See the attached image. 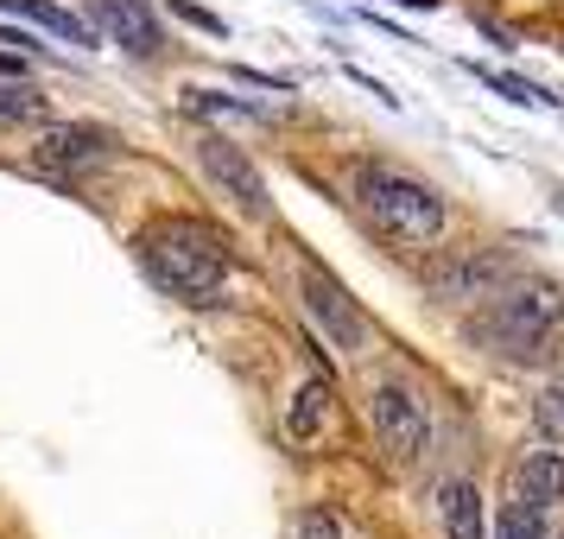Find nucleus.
<instances>
[{"label": "nucleus", "instance_id": "1", "mask_svg": "<svg viewBox=\"0 0 564 539\" xmlns=\"http://www.w3.org/2000/svg\"><path fill=\"white\" fill-rule=\"evenodd\" d=\"M133 248H140V267L153 273V285H165L184 305H209L229 280V241L204 216H153L133 235Z\"/></svg>", "mask_w": 564, "mask_h": 539}, {"label": "nucleus", "instance_id": "2", "mask_svg": "<svg viewBox=\"0 0 564 539\" xmlns=\"http://www.w3.org/2000/svg\"><path fill=\"white\" fill-rule=\"evenodd\" d=\"M356 197H361V209L375 216V229H381L387 241H400V248H425V241L444 235V197H437L425 179H406V172H393V165H361Z\"/></svg>", "mask_w": 564, "mask_h": 539}, {"label": "nucleus", "instance_id": "3", "mask_svg": "<svg viewBox=\"0 0 564 539\" xmlns=\"http://www.w3.org/2000/svg\"><path fill=\"white\" fill-rule=\"evenodd\" d=\"M488 343H501L508 356H552L564 336V292L558 285H520L508 299H495V317L482 324Z\"/></svg>", "mask_w": 564, "mask_h": 539}, {"label": "nucleus", "instance_id": "4", "mask_svg": "<svg viewBox=\"0 0 564 539\" xmlns=\"http://www.w3.org/2000/svg\"><path fill=\"white\" fill-rule=\"evenodd\" d=\"M368 412H375V438H381L387 457L412 463L419 451H425L432 425H425V407H419V394H412V387L381 381V387H375V400H368Z\"/></svg>", "mask_w": 564, "mask_h": 539}, {"label": "nucleus", "instance_id": "5", "mask_svg": "<svg viewBox=\"0 0 564 539\" xmlns=\"http://www.w3.org/2000/svg\"><path fill=\"white\" fill-rule=\"evenodd\" d=\"M108 159H115V133L89 128V121H52L39 140V172H52V179H83Z\"/></svg>", "mask_w": 564, "mask_h": 539}, {"label": "nucleus", "instance_id": "6", "mask_svg": "<svg viewBox=\"0 0 564 539\" xmlns=\"http://www.w3.org/2000/svg\"><path fill=\"white\" fill-rule=\"evenodd\" d=\"M197 165H204V179L216 184V191H223L235 209H248V216H267V209H273V197H267V179H260L254 165H248V153H241V147H229L223 133H204Z\"/></svg>", "mask_w": 564, "mask_h": 539}, {"label": "nucleus", "instance_id": "7", "mask_svg": "<svg viewBox=\"0 0 564 539\" xmlns=\"http://www.w3.org/2000/svg\"><path fill=\"white\" fill-rule=\"evenodd\" d=\"M305 311L324 324V336H330L336 349H361V343H368V317H361L356 299H349L317 260H305Z\"/></svg>", "mask_w": 564, "mask_h": 539}, {"label": "nucleus", "instance_id": "8", "mask_svg": "<svg viewBox=\"0 0 564 539\" xmlns=\"http://www.w3.org/2000/svg\"><path fill=\"white\" fill-rule=\"evenodd\" d=\"M89 13H96V26L133 57H159V45H165V32H159V20H153V0H89Z\"/></svg>", "mask_w": 564, "mask_h": 539}, {"label": "nucleus", "instance_id": "9", "mask_svg": "<svg viewBox=\"0 0 564 539\" xmlns=\"http://www.w3.org/2000/svg\"><path fill=\"white\" fill-rule=\"evenodd\" d=\"M513 488H520V502H533L539 514L564 502V457L558 451H527V463L513 470Z\"/></svg>", "mask_w": 564, "mask_h": 539}, {"label": "nucleus", "instance_id": "10", "mask_svg": "<svg viewBox=\"0 0 564 539\" xmlns=\"http://www.w3.org/2000/svg\"><path fill=\"white\" fill-rule=\"evenodd\" d=\"M0 13H20V20H32L39 32L64 39V45H89V39H96L89 20H77V13H70V7H57V0H0Z\"/></svg>", "mask_w": 564, "mask_h": 539}, {"label": "nucleus", "instance_id": "11", "mask_svg": "<svg viewBox=\"0 0 564 539\" xmlns=\"http://www.w3.org/2000/svg\"><path fill=\"white\" fill-rule=\"evenodd\" d=\"M437 514H444L451 539H482V495H476V483H444L437 488Z\"/></svg>", "mask_w": 564, "mask_h": 539}, {"label": "nucleus", "instance_id": "12", "mask_svg": "<svg viewBox=\"0 0 564 539\" xmlns=\"http://www.w3.org/2000/svg\"><path fill=\"white\" fill-rule=\"evenodd\" d=\"M324 412H330V381H305L299 394H292V412H285V432L299 438H317V425H324Z\"/></svg>", "mask_w": 564, "mask_h": 539}, {"label": "nucleus", "instance_id": "13", "mask_svg": "<svg viewBox=\"0 0 564 539\" xmlns=\"http://www.w3.org/2000/svg\"><path fill=\"white\" fill-rule=\"evenodd\" d=\"M495 273H501V260H457V267L432 273V285L444 292V299H476V292H482Z\"/></svg>", "mask_w": 564, "mask_h": 539}, {"label": "nucleus", "instance_id": "14", "mask_svg": "<svg viewBox=\"0 0 564 539\" xmlns=\"http://www.w3.org/2000/svg\"><path fill=\"white\" fill-rule=\"evenodd\" d=\"M45 96H39V89H32V83H7V89H0V121H45Z\"/></svg>", "mask_w": 564, "mask_h": 539}, {"label": "nucleus", "instance_id": "15", "mask_svg": "<svg viewBox=\"0 0 564 539\" xmlns=\"http://www.w3.org/2000/svg\"><path fill=\"white\" fill-rule=\"evenodd\" d=\"M469 71H476V77H482L488 89H501V96H508V103H552V96H545V89H533V83L508 77V71H488V64H469Z\"/></svg>", "mask_w": 564, "mask_h": 539}, {"label": "nucleus", "instance_id": "16", "mask_svg": "<svg viewBox=\"0 0 564 539\" xmlns=\"http://www.w3.org/2000/svg\"><path fill=\"white\" fill-rule=\"evenodd\" d=\"M501 539H539V508L533 502H513V508L501 514Z\"/></svg>", "mask_w": 564, "mask_h": 539}, {"label": "nucleus", "instance_id": "17", "mask_svg": "<svg viewBox=\"0 0 564 539\" xmlns=\"http://www.w3.org/2000/svg\"><path fill=\"white\" fill-rule=\"evenodd\" d=\"M299 539H343V520L324 514V508H311L305 520H299Z\"/></svg>", "mask_w": 564, "mask_h": 539}, {"label": "nucleus", "instance_id": "18", "mask_svg": "<svg viewBox=\"0 0 564 539\" xmlns=\"http://www.w3.org/2000/svg\"><path fill=\"white\" fill-rule=\"evenodd\" d=\"M178 13L191 20V26H204V32H223V20H216V13H204V7H191V0H178Z\"/></svg>", "mask_w": 564, "mask_h": 539}, {"label": "nucleus", "instance_id": "19", "mask_svg": "<svg viewBox=\"0 0 564 539\" xmlns=\"http://www.w3.org/2000/svg\"><path fill=\"white\" fill-rule=\"evenodd\" d=\"M13 71H20V64H13V57H0V77H13Z\"/></svg>", "mask_w": 564, "mask_h": 539}, {"label": "nucleus", "instance_id": "20", "mask_svg": "<svg viewBox=\"0 0 564 539\" xmlns=\"http://www.w3.org/2000/svg\"><path fill=\"white\" fill-rule=\"evenodd\" d=\"M558 400H564V394H558Z\"/></svg>", "mask_w": 564, "mask_h": 539}]
</instances>
